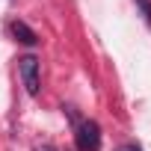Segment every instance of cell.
<instances>
[{
    "mask_svg": "<svg viewBox=\"0 0 151 151\" xmlns=\"http://www.w3.org/2000/svg\"><path fill=\"white\" fill-rule=\"evenodd\" d=\"M36 151H56L53 145H42V148H36Z\"/></svg>",
    "mask_w": 151,
    "mask_h": 151,
    "instance_id": "8992f818",
    "label": "cell"
},
{
    "mask_svg": "<svg viewBox=\"0 0 151 151\" xmlns=\"http://www.w3.org/2000/svg\"><path fill=\"white\" fill-rule=\"evenodd\" d=\"M116 151H142L139 145H122V148H116Z\"/></svg>",
    "mask_w": 151,
    "mask_h": 151,
    "instance_id": "5b68a950",
    "label": "cell"
},
{
    "mask_svg": "<svg viewBox=\"0 0 151 151\" xmlns=\"http://www.w3.org/2000/svg\"><path fill=\"white\" fill-rule=\"evenodd\" d=\"M74 139H77V148H80V151H98V148H101V127H98V122L83 119V122L77 124Z\"/></svg>",
    "mask_w": 151,
    "mask_h": 151,
    "instance_id": "6da1fadb",
    "label": "cell"
},
{
    "mask_svg": "<svg viewBox=\"0 0 151 151\" xmlns=\"http://www.w3.org/2000/svg\"><path fill=\"white\" fill-rule=\"evenodd\" d=\"M18 74H21V80H24V89H27L30 95H39V89H42V80H39V59H36L33 53H27V56L18 59Z\"/></svg>",
    "mask_w": 151,
    "mask_h": 151,
    "instance_id": "7a4b0ae2",
    "label": "cell"
},
{
    "mask_svg": "<svg viewBox=\"0 0 151 151\" xmlns=\"http://www.w3.org/2000/svg\"><path fill=\"white\" fill-rule=\"evenodd\" d=\"M12 36H15L21 45H36V42H39L36 30H33V27H27L24 21H12Z\"/></svg>",
    "mask_w": 151,
    "mask_h": 151,
    "instance_id": "3957f363",
    "label": "cell"
},
{
    "mask_svg": "<svg viewBox=\"0 0 151 151\" xmlns=\"http://www.w3.org/2000/svg\"><path fill=\"white\" fill-rule=\"evenodd\" d=\"M136 6L142 9V18H145V24L151 27V0H136Z\"/></svg>",
    "mask_w": 151,
    "mask_h": 151,
    "instance_id": "277c9868",
    "label": "cell"
}]
</instances>
